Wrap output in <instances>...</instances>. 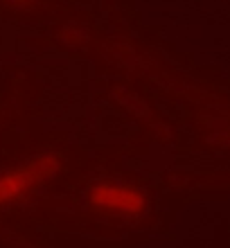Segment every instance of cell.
Instances as JSON below:
<instances>
[{"label":"cell","instance_id":"cell-2","mask_svg":"<svg viewBox=\"0 0 230 248\" xmlns=\"http://www.w3.org/2000/svg\"><path fill=\"white\" fill-rule=\"evenodd\" d=\"M92 203L99 208H111L120 212H140L142 208V196L131 187H113V185H102L92 192Z\"/></svg>","mask_w":230,"mask_h":248},{"label":"cell","instance_id":"cell-1","mask_svg":"<svg viewBox=\"0 0 230 248\" xmlns=\"http://www.w3.org/2000/svg\"><path fill=\"white\" fill-rule=\"evenodd\" d=\"M54 170H57V160L52 156H46L30 163L27 167H20L18 171H12V174L2 176L0 178V203L16 199L18 194L27 192L34 183H39L41 178L50 176Z\"/></svg>","mask_w":230,"mask_h":248}]
</instances>
